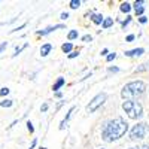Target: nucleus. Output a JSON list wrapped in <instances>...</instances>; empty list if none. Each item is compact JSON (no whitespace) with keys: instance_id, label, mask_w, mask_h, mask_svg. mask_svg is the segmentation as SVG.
Wrapping results in <instances>:
<instances>
[{"instance_id":"39448f33","label":"nucleus","mask_w":149,"mask_h":149,"mask_svg":"<svg viewBox=\"0 0 149 149\" xmlns=\"http://www.w3.org/2000/svg\"><path fill=\"white\" fill-rule=\"evenodd\" d=\"M106 98H107V94L106 93H100V94H97L93 100L90 102V104L86 106V112L88 113H93V112H95L98 107H100L104 102H106Z\"/></svg>"},{"instance_id":"ddd939ff","label":"nucleus","mask_w":149,"mask_h":149,"mask_svg":"<svg viewBox=\"0 0 149 149\" xmlns=\"http://www.w3.org/2000/svg\"><path fill=\"white\" fill-rule=\"evenodd\" d=\"M112 24H113V18H104L103 22H102V26H103V29H109Z\"/></svg>"},{"instance_id":"4c0bfd02","label":"nucleus","mask_w":149,"mask_h":149,"mask_svg":"<svg viewBox=\"0 0 149 149\" xmlns=\"http://www.w3.org/2000/svg\"><path fill=\"white\" fill-rule=\"evenodd\" d=\"M102 149H104V148H102Z\"/></svg>"},{"instance_id":"6e6552de","label":"nucleus","mask_w":149,"mask_h":149,"mask_svg":"<svg viewBox=\"0 0 149 149\" xmlns=\"http://www.w3.org/2000/svg\"><path fill=\"white\" fill-rule=\"evenodd\" d=\"M57 29H64V26H63V24H58V26H54V27H48V29H45V30H40V31H37V34H40V36H45V34H48V33H51V31L57 30Z\"/></svg>"},{"instance_id":"20e7f679","label":"nucleus","mask_w":149,"mask_h":149,"mask_svg":"<svg viewBox=\"0 0 149 149\" xmlns=\"http://www.w3.org/2000/svg\"><path fill=\"white\" fill-rule=\"evenodd\" d=\"M149 131V125L146 122H139V124H136V125L131 128L130 131V137L133 140H137V139H143L146 133Z\"/></svg>"},{"instance_id":"1a4fd4ad","label":"nucleus","mask_w":149,"mask_h":149,"mask_svg":"<svg viewBox=\"0 0 149 149\" xmlns=\"http://www.w3.org/2000/svg\"><path fill=\"white\" fill-rule=\"evenodd\" d=\"M51 49H52V45H51V43L42 45V48H40V55H42V57H46L49 52H51Z\"/></svg>"},{"instance_id":"6ab92c4d","label":"nucleus","mask_w":149,"mask_h":149,"mask_svg":"<svg viewBox=\"0 0 149 149\" xmlns=\"http://www.w3.org/2000/svg\"><path fill=\"white\" fill-rule=\"evenodd\" d=\"M27 46H29V43H26V45H24V46H21V48H17V49H15V54H14V57H17V55H18V54L22 51V49H26Z\"/></svg>"},{"instance_id":"c756f323","label":"nucleus","mask_w":149,"mask_h":149,"mask_svg":"<svg viewBox=\"0 0 149 149\" xmlns=\"http://www.w3.org/2000/svg\"><path fill=\"white\" fill-rule=\"evenodd\" d=\"M134 40V34H130V36H127V42H133Z\"/></svg>"},{"instance_id":"0eeeda50","label":"nucleus","mask_w":149,"mask_h":149,"mask_svg":"<svg viewBox=\"0 0 149 149\" xmlns=\"http://www.w3.org/2000/svg\"><path fill=\"white\" fill-rule=\"evenodd\" d=\"M143 0H139V2H136L134 3V12H136V15H140L142 17V14L145 12V8H143Z\"/></svg>"},{"instance_id":"423d86ee","label":"nucleus","mask_w":149,"mask_h":149,"mask_svg":"<svg viewBox=\"0 0 149 149\" xmlns=\"http://www.w3.org/2000/svg\"><path fill=\"white\" fill-rule=\"evenodd\" d=\"M142 54H145V49L143 48H136V49H131V51H125L124 52V55L125 57H136V55H142Z\"/></svg>"},{"instance_id":"4468645a","label":"nucleus","mask_w":149,"mask_h":149,"mask_svg":"<svg viewBox=\"0 0 149 149\" xmlns=\"http://www.w3.org/2000/svg\"><path fill=\"white\" fill-rule=\"evenodd\" d=\"M121 10H122V12H125V14H128V12L131 10V5H130L128 2L122 3V5H121Z\"/></svg>"},{"instance_id":"a878e982","label":"nucleus","mask_w":149,"mask_h":149,"mask_svg":"<svg viewBox=\"0 0 149 149\" xmlns=\"http://www.w3.org/2000/svg\"><path fill=\"white\" fill-rule=\"evenodd\" d=\"M130 149H149L148 145H142V146H134V148H130Z\"/></svg>"},{"instance_id":"5701e85b","label":"nucleus","mask_w":149,"mask_h":149,"mask_svg":"<svg viewBox=\"0 0 149 149\" xmlns=\"http://www.w3.org/2000/svg\"><path fill=\"white\" fill-rule=\"evenodd\" d=\"M115 58H116V54L113 52V54H110V55H107V58H106V60H107V61H113Z\"/></svg>"},{"instance_id":"393cba45","label":"nucleus","mask_w":149,"mask_h":149,"mask_svg":"<svg viewBox=\"0 0 149 149\" xmlns=\"http://www.w3.org/2000/svg\"><path fill=\"white\" fill-rule=\"evenodd\" d=\"M26 26H27V22H24L22 26H19V27H17V29H14V30H12V33H15V31H18V30H22V29L26 27Z\"/></svg>"},{"instance_id":"f704fd0d","label":"nucleus","mask_w":149,"mask_h":149,"mask_svg":"<svg viewBox=\"0 0 149 149\" xmlns=\"http://www.w3.org/2000/svg\"><path fill=\"white\" fill-rule=\"evenodd\" d=\"M61 106H63V102H60V103H58V106H57V109H55V110H58Z\"/></svg>"},{"instance_id":"9d476101","label":"nucleus","mask_w":149,"mask_h":149,"mask_svg":"<svg viewBox=\"0 0 149 149\" xmlns=\"http://www.w3.org/2000/svg\"><path fill=\"white\" fill-rule=\"evenodd\" d=\"M103 15L102 14H91V21L94 22V24H97V26H98V24H102L103 22Z\"/></svg>"},{"instance_id":"f257e3e1","label":"nucleus","mask_w":149,"mask_h":149,"mask_svg":"<svg viewBox=\"0 0 149 149\" xmlns=\"http://www.w3.org/2000/svg\"><path fill=\"white\" fill-rule=\"evenodd\" d=\"M127 131H128V124L122 118H115L104 124L102 130V139L104 142H115L121 139Z\"/></svg>"},{"instance_id":"cd10ccee","label":"nucleus","mask_w":149,"mask_h":149,"mask_svg":"<svg viewBox=\"0 0 149 149\" xmlns=\"http://www.w3.org/2000/svg\"><path fill=\"white\" fill-rule=\"evenodd\" d=\"M78 55H79V52H78V51H74V52L69 54V58H74V57H78Z\"/></svg>"},{"instance_id":"aec40b11","label":"nucleus","mask_w":149,"mask_h":149,"mask_svg":"<svg viewBox=\"0 0 149 149\" xmlns=\"http://www.w3.org/2000/svg\"><path fill=\"white\" fill-rule=\"evenodd\" d=\"M130 21H131V17H127L125 21H122V22H121V27H122V29H124V27H127L128 24H130Z\"/></svg>"},{"instance_id":"b1692460","label":"nucleus","mask_w":149,"mask_h":149,"mask_svg":"<svg viewBox=\"0 0 149 149\" xmlns=\"http://www.w3.org/2000/svg\"><path fill=\"white\" fill-rule=\"evenodd\" d=\"M27 128H29V131H30V133H33V131H34V127H33V124H31L30 121L27 122Z\"/></svg>"},{"instance_id":"4be33fe9","label":"nucleus","mask_w":149,"mask_h":149,"mask_svg":"<svg viewBox=\"0 0 149 149\" xmlns=\"http://www.w3.org/2000/svg\"><path fill=\"white\" fill-rule=\"evenodd\" d=\"M82 40H84V42H91L93 37H91V34H85V36L82 37Z\"/></svg>"},{"instance_id":"f8f14e48","label":"nucleus","mask_w":149,"mask_h":149,"mask_svg":"<svg viewBox=\"0 0 149 149\" xmlns=\"http://www.w3.org/2000/svg\"><path fill=\"white\" fill-rule=\"evenodd\" d=\"M64 82H66V81H64V78H58V81H57V82L54 84V86H52V90H54V91H58V90L61 88V86L64 85Z\"/></svg>"},{"instance_id":"f3484780","label":"nucleus","mask_w":149,"mask_h":149,"mask_svg":"<svg viewBox=\"0 0 149 149\" xmlns=\"http://www.w3.org/2000/svg\"><path fill=\"white\" fill-rule=\"evenodd\" d=\"M79 6H81L79 0H72V2H70V8H72V9H78Z\"/></svg>"},{"instance_id":"9b49d317","label":"nucleus","mask_w":149,"mask_h":149,"mask_svg":"<svg viewBox=\"0 0 149 149\" xmlns=\"http://www.w3.org/2000/svg\"><path fill=\"white\" fill-rule=\"evenodd\" d=\"M74 110V107H70V110L67 112V115H66V118L61 121V124H60V130H64V127H66V122L69 121V118H70V115H72V112Z\"/></svg>"},{"instance_id":"c9c22d12","label":"nucleus","mask_w":149,"mask_h":149,"mask_svg":"<svg viewBox=\"0 0 149 149\" xmlns=\"http://www.w3.org/2000/svg\"><path fill=\"white\" fill-rule=\"evenodd\" d=\"M55 97H58V98H61V97H63V94H61V93H57V94H55Z\"/></svg>"},{"instance_id":"7c9ffc66","label":"nucleus","mask_w":149,"mask_h":149,"mask_svg":"<svg viewBox=\"0 0 149 149\" xmlns=\"http://www.w3.org/2000/svg\"><path fill=\"white\" fill-rule=\"evenodd\" d=\"M6 46H8V43H6V42H3L2 45H0V52H2V51H3V49H5Z\"/></svg>"},{"instance_id":"72a5a7b5","label":"nucleus","mask_w":149,"mask_h":149,"mask_svg":"<svg viewBox=\"0 0 149 149\" xmlns=\"http://www.w3.org/2000/svg\"><path fill=\"white\" fill-rule=\"evenodd\" d=\"M36 143H37V142H36V139H34V140H33V143L30 145V148H29V149H34V146H36Z\"/></svg>"},{"instance_id":"7ed1b4c3","label":"nucleus","mask_w":149,"mask_h":149,"mask_svg":"<svg viewBox=\"0 0 149 149\" xmlns=\"http://www.w3.org/2000/svg\"><path fill=\"white\" fill-rule=\"evenodd\" d=\"M122 109L124 112L128 115V118L131 119H137L143 115V107L139 102H133V100H127L122 103Z\"/></svg>"},{"instance_id":"e433bc0d","label":"nucleus","mask_w":149,"mask_h":149,"mask_svg":"<svg viewBox=\"0 0 149 149\" xmlns=\"http://www.w3.org/2000/svg\"><path fill=\"white\" fill-rule=\"evenodd\" d=\"M40 149H46V148H40Z\"/></svg>"},{"instance_id":"2eb2a0df","label":"nucleus","mask_w":149,"mask_h":149,"mask_svg":"<svg viewBox=\"0 0 149 149\" xmlns=\"http://www.w3.org/2000/svg\"><path fill=\"white\" fill-rule=\"evenodd\" d=\"M61 49H63V52H66V54H67V52H70L72 49H73V45H72L70 42H67V43H64L63 46H61Z\"/></svg>"},{"instance_id":"bb28decb","label":"nucleus","mask_w":149,"mask_h":149,"mask_svg":"<svg viewBox=\"0 0 149 149\" xmlns=\"http://www.w3.org/2000/svg\"><path fill=\"white\" fill-rule=\"evenodd\" d=\"M139 21H140V22H142V24H146V22H148V18H146V17H143V15H142V17H140V18H139Z\"/></svg>"},{"instance_id":"473e14b6","label":"nucleus","mask_w":149,"mask_h":149,"mask_svg":"<svg viewBox=\"0 0 149 149\" xmlns=\"http://www.w3.org/2000/svg\"><path fill=\"white\" fill-rule=\"evenodd\" d=\"M109 72H113V73H116V72H119V69H118V67H110V69H109Z\"/></svg>"},{"instance_id":"412c9836","label":"nucleus","mask_w":149,"mask_h":149,"mask_svg":"<svg viewBox=\"0 0 149 149\" xmlns=\"http://www.w3.org/2000/svg\"><path fill=\"white\" fill-rule=\"evenodd\" d=\"M9 88H2V90H0V95H2V97H5V95H8L9 94Z\"/></svg>"},{"instance_id":"dca6fc26","label":"nucleus","mask_w":149,"mask_h":149,"mask_svg":"<svg viewBox=\"0 0 149 149\" xmlns=\"http://www.w3.org/2000/svg\"><path fill=\"white\" fill-rule=\"evenodd\" d=\"M12 104H14V102H12V100H3V102H0V106H2V107H10Z\"/></svg>"},{"instance_id":"a211bd4d","label":"nucleus","mask_w":149,"mask_h":149,"mask_svg":"<svg viewBox=\"0 0 149 149\" xmlns=\"http://www.w3.org/2000/svg\"><path fill=\"white\" fill-rule=\"evenodd\" d=\"M69 40H73V39H76V37H78V30H72L70 33H69Z\"/></svg>"},{"instance_id":"c85d7f7f","label":"nucleus","mask_w":149,"mask_h":149,"mask_svg":"<svg viewBox=\"0 0 149 149\" xmlns=\"http://www.w3.org/2000/svg\"><path fill=\"white\" fill-rule=\"evenodd\" d=\"M69 18V14L67 12H63V14H61V19H67Z\"/></svg>"},{"instance_id":"2f4dec72","label":"nucleus","mask_w":149,"mask_h":149,"mask_svg":"<svg viewBox=\"0 0 149 149\" xmlns=\"http://www.w3.org/2000/svg\"><path fill=\"white\" fill-rule=\"evenodd\" d=\"M40 110H42V112H46V110H48V104H46V103H45V104H42Z\"/></svg>"},{"instance_id":"f03ea898","label":"nucleus","mask_w":149,"mask_h":149,"mask_svg":"<svg viewBox=\"0 0 149 149\" xmlns=\"http://www.w3.org/2000/svg\"><path fill=\"white\" fill-rule=\"evenodd\" d=\"M146 90V84L143 81H134L127 84L125 86L122 88L121 91V97L122 98H136V97H140Z\"/></svg>"}]
</instances>
